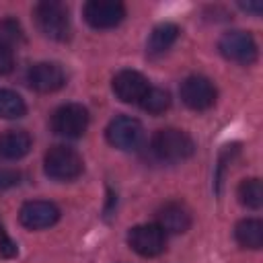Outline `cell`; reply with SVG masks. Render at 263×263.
Returning <instances> with one entry per match:
<instances>
[{
	"label": "cell",
	"instance_id": "9c48e42d",
	"mask_svg": "<svg viewBox=\"0 0 263 263\" xmlns=\"http://www.w3.org/2000/svg\"><path fill=\"white\" fill-rule=\"evenodd\" d=\"M82 14L92 29H113L125 18V6L115 0H90L84 4Z\"/></svg>",
	"mask_w": 263,
	"mask_h": 263
},
{
	"label": "cell",
	"instance_id": "3957f363",
	"mask_svg": "<svg viewBox=\"0 0 263 263\" xmlns=\"http://www.w3.org/2000/svg\"><path fill=\"white\" fill-rule=\"evenodd\" d=\"M43 168H45V175L55 181H72L82 175L84 162H82V156L74 148L58 144L45 152Z\"/></svg>",
	"mask_w": 263,
	"mask_h": 263
},
{
	"label": "cell",
	"instance_id": "603a6c76",
	"mask_svg": "<svg viewBox=\"0 0 263 263\" xmlns=\"http://www.w3.org/2000/svg\"><path fill=\"white\" fill-rule=\"evenodd\" d=\"M0 255L2 257H14L16 255V245L6 236L4 228H0Z\"/></svg>",
	"mask_w": 263,
	"mask_h": 263
},
{
	"label": "cell",
	"instance_id": "cb8c5ba5",
	"mask_svg": "<svg viewBox=\"0 0 263 263\" xmlns=\"http://www.w3.org/2000/svg\"><path fill=\"white\" fill-rule=\"evenodd\" d=\"M240 8L247 12H253V14H261V10H263L261 2H240Z\"/></svg>",
	"mask_w": 263,
	"mask_h": 263
},
{
	"label": "cell",
	"instance_id": "2e32d148",
	"mask_svg": "<svg viewBox=\"0 0 263 263\" xmlns=\"http://www.w3.org/2000/svg\"><path fill=\"white\" fill-rule=\"evenodd\" d=\"M234 238L245 249H261L263 247V222L257 218H245L234 228Z\"/></svg>",
	"mask_w": 263,
	"mask_h": 263
},
{
	"label": "cell",
	"instance_id": "8fae6325",
	"mask_svg": "<svg viewBox=\"0 0 263 263\" xmlns=\"http://www.w3.org/2000/svg\"><path fill=\"white\" fill-rule=\"evenodd\" d=\"M113 92L121 103H138L144 99V95L150 88V82L144 74L138 70H121L113 76Z\"/></svg>",
	"mask_w": 263,
	"mask_h": 263
},
{
	"label": "cell",
	"instance_id": "30bf717a",
	"mask_svg": "<svg viewBox=\"0 0 263 263\" xmlns=\"http://www.w3.org/2000/svg\"><path fill=\"white\" fill-rule=\"evenodd\" d=\"M18 220L29 230H43L60 220V208L45 199H33L21 205Z\"/></svg>",
	"mask_w": 263,
	"mask_h": 263
},
{
	"label": "cell",
	"instance_id": "e0dca14e",
	"mask_svg": "<svg viewBox=\"0 0 263 263\" xmlns=\"http://www.w3.org/2000/svg\"><path fill=\"white\" fill-rule=\"evenodd\" d=\"M27 111L23 97L14 90L0 88V117L2 119H18Z\"/></svg>",
	"mask_w": 263,
	"mask_h": 263
},
{
	"label": "cell",
	"instance_id": "ba28073f",
	"mask_svg": "<svg viewBox=\"0 0 263 263\" xmlns=\"http://www.w3.org/2000/svg\"><path fill=\"white\" fill-rule=\"evenodd\" d=\"M127 242L138 255L156 257L166 247V234L158 224H138L127 232Z\"/></svg>",
	"mask_w": 263,
	"mask_h": 263
},
{
	"label": "cell",
	"instance_id": "8992f818",
	"mask_svg": "<svg viewBox=\"0 0 263 263\" xmlns=\"http://www.w3.org/2000/svg\"><path fill=\"white\" fill-rule=\"evenodd\" d=\"M88 127V111L78 103L62 105L51 115V129L62 138H80Z\"/></svg>",
	"mask_w": 263,
	"mask_h": 263
},
{
	"label": "cell",
	"instance_id": "6da1fadb",
	"mask_svg": "<svg viewBox=\"0 0 263 263\" xmlns=\"http://www.w3.org/2000/svg\"><path fill=\"white\" fill-rule=\"evenodd\" d=\"M150 146H152V152L156 154V158L164 160V162L187 160L195 150V144H193L191 136L183 129H177V127L158 129L154 134Z\"/></svg>",
	"mask_w": 263,
	"mask_h": 263
},
{
	"label": "cell",
	"instance_id": "ac0fdd59",
	"mask_svg": "<svg viewBox=\"0 0 263 263\" xmlns=\"http://www.w3.org/2000/svg\"><path fill=\"white\" fill-rule=\"evenodd\" d=\"M238 199L249 210H259L263 205V185L259 179H245L238 185Z\"/></svg>",
	"mask_w": 263,
	"mask_h": 263
},
{
	"label": "cell",
	"instance_id": "277c9868",
	"mask_svg": "<svg viewBox=\"0 0 263 263\" xmlns=\"http://www.w3.org/2000/svg\"><path fill=\"white\" fill-rule=\"evenodd\" d=\"M218 49L226 60H230L234 64H240V66H251L257 60V53H259L253 35L247 33V31H228V33H224L218 41Z\"/></svg>",
	"mask_w": 263,
	"mask_h": 263
},
{
	"label": "cell",
	"instance_id": "4fadbf2b",
	"mask_svg": "<svg viewBox=\"0 0 263 263\" xmlns=\"http://www.w3.org/2000/svg\"><path fill=\"white\" fill-rule=\"evenodd\" d=\"M156 224L162 228L164 234L166 232L181 234V232L189 230V226H191V212L179 201H168L158 210Z\"/></svg>",
	"mask_w": 263,
	"mask_h": 263
},
{
	"label": "cell",
	"instance_id": "52a82bcc",
	"mask_svg": "<svg viewBox=\"0 0 263 263\" xmlns=\"http://www.w3.org/2000/svg\"><path fill=\"white\" fill-rule=\"evenodd\" d=\"M181 101L193 111H205L216 103V86L205 76H187L181 82Z\"/></svg>",
	"mask_w": 263,
	"mask_h": 263
},
{
	"label": "cell",
	"instance_id": "44dd1931",
	"mask_svg": "<svg viewBox=\"0 0 263 263\" xmlns=\"http://www.w3.org/2000/svg\"><path fill=\"white\" fill-rule=\"evenodd\" d=\"M18 179L21 175L12 168H0V189H8V187H14L18 185Z\"/></svg>",
	"mask_w": 263,
	"mask_h": 263
},
{
	"label": "cell",
	"instance_id": "7402d4cb",
	"mask_svg": "<svg viewBox=\"0 0 263 263\" xmlns=\"http://www.w3.org/2000/svg\"><path fill=\"white\" fill-rule=\"evenodd\" d=\"M14 66V53L12 49L0 45V74H8Z\"/></svg>",
	"mask_w": 263,
	"mask_h": 263
},
{
	"label": "cell",
	"instance_id": "ffe728a7",
	"mask_svg": "<svg viewBox=\"0 0 263 263\" xmlns=\"http://www.w3.org/2000/svg\"><path fill=\"white\" fill-rule=\"evenodd\" d=\"M23 39H25V33H23V27L18 25V21H14V18L0 21V45L12 49L14 45L23 43Z\"/></svg>",
	"mask_w": 263,
	"mask_h": 263
},
{
	"label": "cell",
	"instance_id": "7c38bea8",
	"mask_svg": "<svg viewBox=\"0 0 263 263\" xmlns=\"http://www.w3.org/2000/svg\"><path fill=\"white\" fill-rule=\"evenodd\" d=\"M27 82L37 92H55L64 86L66 74H64L62 66L55 62H39L29 68Z\"/></svg>",
	"mask_w": 263,
	"mask_h": 263
},
{
	"label": "cell",
	"instance_id": "5b68a950",
	"mask_svg": "<svg viewBox=\"0 0 263 263\" xmlns=\"http://www.w3.org/2000/svg\"><path fill=\"white\" fill-rule=\"evenodd\" d=\"M107 142L117 150H136L144 140V127L136 117L117 115L105 129Z\"/></svg>",
	"mask_w": 263,
	"mask_h": 263
},
{
	"label": "cell",
	"instance_id": "7a4b0ae2",
	"mask_svg": "<svg viewBox=\"0 0 263 263\" xmlns=\"http://www.w3.org/2000/svg\"><path fill=\"white\" fill-rule=\"evenodd\" d=\"M33 16L37 23V29L53 41H66L70 37V16L68 8L62 2L45 0L39 2L33 8Z\"/></svg>",
	"mask_w": 263,
	"mask_h": 263
},
{
	"label": "cell",
	"instance_id": "d6986e66",
	"mask_svg": "<svg viewBox=\"0 0 263 263\" xmlns=\"http://www.w3.org/2000/svg\"><path fill=\"white\" fill-rule=\"evenodd\" d=\"M140 107L152 115H158V113H164L168 107H171V95L164 90V88H156V86H150L148 92L144 95V99L140 101Z\"/></svg>",
	"mask_w": 263,
	"mask_h": 263
},
{
	"label": "cell",
	"instance_id": "9a60e30c",
	"mask_svg": "<svg viewBox=\"0 0 263 263\" xmlns=\"http://www.w3.org/2000/svg\"><path fill=\"white\" fill-rule=\"evenodd\" d=\"M179 33L181 29L175 25V23H160L152 29L150 37H148V43H146V51L150 55H160L164 53L166 49L173 47V43L179 39Z\"/></svg>",
	"mask_w": 263,
	"mask_h": 263
},
{
	"label": "cell",
	"instance_id": "5bb4252c",
	"mask_svg": "<svg viewBox=\"0 0 263 263\" xmlns=\"http://www.w3.org/2000/svg\"><path fill=\"white\" fill-rule=\"evenodd\" d=\"M31 136L25 129H6L0 134V158L18 160L31 150Z\"/></svg>",
	"mask_w": 263,
	"mask_h": 263
}]
</instances>
